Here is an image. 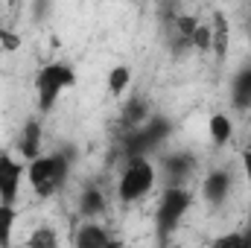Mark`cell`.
Here are the masks:
<instances>
[{"label": "cell", "instance_id": "16", "mask_svg": "<svg viewBox=\"0 0 251 248\" xmlns=\"http://www.w3.org/2000/svg\"><path fill=\"white\" fill-rule=\"evenodd\" d=\"M21 44H24V38L15 29H0V50L3 53H18Z\"/></svg>", "mask_w": 251, "mask_h": 248}, {"label": "cell", "instance_id": "7", "mask_svg": "<svg viewBox=\"0 0 251 248\" xmlns=\"http://www.w3.org/2000/svg\"><path fill=\"white\" fill-rule=\"evenodd\" d=\"M231 190H234V175H231L228 170H213V173H207L204 181H201V196H204V201H210V204H222V201L231 196Z\"/></svg>", "mask_w": 251, "mask_h": 248}, {"label": "cell", "instance_id": "3", "mask_svg": "<svg viewBox=\"0 0 251 248\" xmlns=\"http://www.w3.org/2000/svg\"><path fill=\"white\" fill-rule=\"evenodd\" d=\"M155 178H158V170L149 161V155L126 158V167L120 170V178H117V201H123V204L140 201L143 196L152 193Z\"/></svg>", "mask_w": 251, "mask_h": 248}, {"label": "cell", "instance_id": "15", "mask_svg": "<svg viewBox=\"0 0 251 248\" xmlns=\"http://www.w3.org/2000/svg\"><path fill=\"white\" fill-rule=\"evenodd\" d=\"M18 204L12 201H0V246H9L12 243V234H15V225H18Z\"/></svg>", "mask_w": 251, "mask_h": 248}, {"label": "cell", "instance_id": "17", "mask_svg": "<svg viewBox=\"0 0 251 248\" xmlns=\"http://www.w3.org/2000/svg\"><path fill=\"white\" fill-rule=\"evenodd\" d=\"M26 243H29V246H53V243H56V234H50V231H38V234H32Z\"/></svg>", "mask_w": 251, "mask_h": 248}, {"label": "cell", "instance_id": "19", "mask_svg": "<svg viewBox=\"0 0 251 248\" xmlns=\"http://www.w3.org/2000/svg\"><path fill=\"white\" fill-rule=\"evenodd\" d=\"M249 111H251V108H249Z\"/></svg>", "mask_w": 251, "mask_h": 248}, {"label": "cell", "instance_id": "12", "mask_svg": "<svg viewBox=\"0 0 251 248\" xmlns=\"http://www.w3.org/2000/svg\"><path fill=\"white\" fill-rule=\"evenodd\" d=\"M207 134H210V143L213 146H225V143H231V137H234V120L228 117V114H213L210 120H207Z\"/></svg>", "mask_w": 251, "mask_h": 248}, {"label": "cell", "instance_id": "4", "mask_svg": "<svg viewBox=\"0 0 251 248\" xmlns=\"http://www.w3.org/2000/svg\"><path fill=\"white\" fill-rule=\"evenodd\" d=\"M193 190L184 184H170L167 187V193L161 196V201H158V207H155V228H158V234L167 240L181 222H184V216L190 213V207H193Z\"/></svg>", "mask_w": 251, "mask_h": 248}, {"label": "cell", "instance_id": "9", "mask_svg": "<svg viewBox=\"0 0 251 248\" xmlns=\"http://www.w3.org/2000/svg\"><path fill=\"white\" fill-rule=\"evenodd\" d=\"M193 167H196L193 158L184 155V152H176L173 158H164V173L173 184H184L190 178V173H193Z\"/></svg>", "mask_w": 251, "mask_h": 248}, {"label": "cell", "instance_id": "18", "mask_svg": "<svg viewBox=\"0 0 251 248\" xmlns=\"http://www.w3.org/2000/svg\"><path fill=\"white\" fill-rule=\"evenodd\" d=\"M240 167H243V175H246V184H249V193H251V149H246L240 155Z\"/></svg>", "mask_w": 251, "mask_h": 248}, {"label": "cell", "instance_id": "10", "mask_svg": "<svg viewBox=\"0 0 251 248\" xmlns=\"http://www.w3.org/2000/svg\"><path fill=\"white\" fill-rule=\"evenodd\" d=\"M131 79H134V70H131V64H114L111 70H108V79H105V85H108V94L111 97H126L128 94V88H131Z\"/></svg>", "mask_w": 251, "mask_h": 248}, {"label": "cell", "instance_id": "2", "mask_svg": "<svg viewBox=\"0 0 251 248\" xmlns=\"http://www.w3.org/2000/svg\"><path fill=\"white\" fill-rule=\"evenodd\" d=\"M76 85V70L67 62H47L35 70L32 88H35V105L38 114H50L59 99Z\"/></svg>", "mask_w": 251, "mask_h": 248}, {"label": "cell", "instance_id": "11", "mask_svg": "<svg viewBox=\"0 0 251 248\" xmlns=\"http://www.w3.org/2000/svg\"><path fill=\"white\" fill-rule=\"evenodd\" d=\"M117 240L108 237V231L102 225H82L76 234V246L82 248H102V246H114Z\"/></svg>", "mask_w": 251, "mask_h": 248}, {"label": "cell", "instance_id": "1", "mask_svg": "<svg viewBox=\"0 0 251 248\" xmlns=\"http://www.w3.org/2000/svg\"><path fill=\"white\" fill-rule=\"evenodd\" d=\"M70 178V155L67 152H41L26 161V181L38 198H50L62 193Z\"/></svg>", "mask_w": 251, "mask_h": 248}, {"label": "cell", "instance_id": "5", "mask_svg": "<svg viewBox=\"0 0 251 248\" xmlns=\"http://www.w3.org/2000/svg\"><path fill=\"white\" fill-rule=\"evenodd\" d=\"M24 181H26V161H21L12 152H0V201L18 204Z\"/></svg>", "mask_w": 251, "mask_h": 248}, {"label": "cell", "instance_id": "13", "mask_svg": "<svg viewBox=\"0 0 251 248\" xmlns=\"http://www.w3.org/2000/svg\"><path fill=\"white\" fill-rule=\"evenodd\" d=\"M231 99L237 108H251V64L243 67L237 76H234V85H231Z\"/></svg>", "mask_w": 251, "mask_h": 248}, {"label": "cell", "instance_id": "14", "mask_svg": "<svg viewBox=\"0 0 251 248\" xmlns=\"http://www.w3.org/2000/svg\"><path fill=\"white\" fill-rule=\"evenodd\" d=\"M105 210V193L100 190V187H85V193H82V198H79V213L85 216V219H94V216H100Z\"/></svg>", "mask_w": 251, "mask_h": 248}, {"label": "cell", "instance_id": "8", "mask_svg": "<svg viewBox=\"0 0 251 248\" xmlns=\"http://www.w3.org/2000/svg\"><path fill=\"white\" fill-rule=\"evenodd\" d=\"M18 152H21L24 161H32L35 155H41V123H38V120H29V123L24 125Z\"/></svg>", "mask_w": 251, "mask_h": 248}, {"label": "cell", "instance_id": "6", "mask_svg": "<svg viewBox=\"0 0 251 248\" xmlns=\"http://www.w3.org/2000/svg\"><path fill=\"white\" fill-rule=\"evenodd\" d=\"M210 53L219 64H225L231 56V18L225 12H213L210 18Z\"/></svg>", "mask_w": 251, "mask_h": 248}]
</instances>
